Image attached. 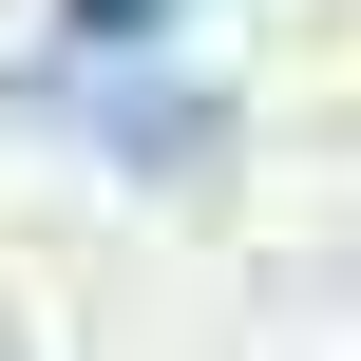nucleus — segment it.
<instances>
[{"mask_svg": "<svg viewBox=\"0 0 361 361\" xmlns=\"http://www.w3.org/2000/svg\"><path fill=\"white\" fill-rule=\"evenodd\" d=\"M76 133H114V152H209V76H114V95H76Z\"/></svg>", "mask_w": 361, "mask_h": 361, "instance_id": "1", "label": "nucleus"}]
</instances>
